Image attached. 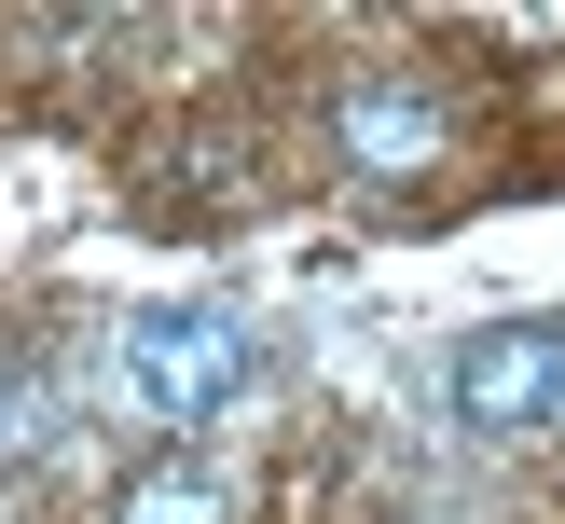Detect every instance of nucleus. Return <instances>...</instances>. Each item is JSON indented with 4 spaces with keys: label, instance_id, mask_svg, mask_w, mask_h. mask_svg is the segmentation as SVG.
<instances>
[{
    "label": "nucleus",
    "instance_id": "f257e3e1",
    "mask_svg": "<svg viewBox=\"0 0 565 524\" xmlns=\"http://www.w3.org/2000/svg\"><path fill=\"white\" fill-rule=\"evenodd\" d=\"M248 386H263V331H248L235 303H138V318L110 331V400H125L138 428H207Z\"/></svg>",
    "mask_w": 565,
    "mask_h": 524
},
{
    "label": "nucleus",
    "instance_id": "20e7f679",
    "mask_svg": "<svg viewBox=\"0 0 565 524\" xmlns=\"http://www.w3.org/2000/svg\"><path fill=\"white\" fill-rule=\"evenodd\" d=\"M110 524H235V483H221L207 456H152L125 496H110Z\"/></svg>",
    "mask_w": 565,
    "mask_h": 524
},
{
    "label": "nucleus",
    "instance_id": "7ed1b4c3",
    "mask_svg": "<svg viewBox=\"0 0 565 524\" xmlns=\"http://www.w3.org/2000/svg\"><path fill=\"white\" fill-rule=\"evenodd\" d=\"M441 152H456L441 83H414V69H345V83H331V165H345V180L401 193V180H428Z\"/></svg>",
    "mask_w": 565,
    "mask_h": 524
},
{
    "label": "nucleus",
    "instance_id": "39448f33",
    "mask_svg": "<svg viewBox=\"0 0 565 524\" xmlns=\"http://www.w3.org/2000/svg\"><path fill=\"white\" fill-rule=\"evenodd\" d=\"M55 428H70V400H55V373H42V359H14V345H0V483H28V469L55 456Z\"/></svg>",
    "mask_w": 565,
    "mask_h": 524
},
{
    "label": "nucleus",
    "instance_id": "f03ea898",
    "mask_svg": "<svg viewBox=\"0 0 565 524\" xmlns=\"http://www.w3.org/2000/svg\"><path fill=\"white\" fill-rule=\"evenodd\" d=\"M441 400L483 441H552L565 428V318H497L441 359Z\"/></svg>",
    "mask_w": 565,
    "mask_h": 524
}]
</instances>
